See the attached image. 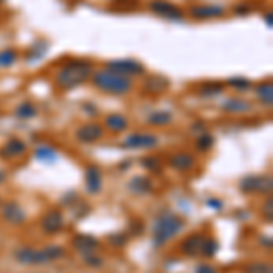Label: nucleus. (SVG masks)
Here are the masks:
<instances>
[{
	"instance_id": "f257e3e1",
	"label": "nucleus",
	"mask_w": 273,
	"mask_h": 273,
	"mask_svg": "<svg viewBox=\"0 0 273 273\" xmlns=\"http://www.w3.org/2000/svg\"><path fill=\"white\" fill-rule=\"evenodd\" d=\"M93 75V64L82 58H71L68 60L55 77V82L60 89H73L82 86Z\"/></svg>"
},
{
	"instance_id": "f03ea898",
	"label": "nucleus",
	"mask_w": 273,
	"mask_h": 273,
	"mask_svg": "<svg viewBox=\"0 0 273 273\" xmlns=\"http://www.w3.org/2000/svg\"><path fill=\"white\" fill-rule=\"evenodd\" d=\"M91 82L97 89H100L108 95H117L122 97L128 95L133 88V80L130 77L118 75V73H113L109 69H100V71H95L91 75Z\"/></svg>"
},
{
	"instance_id": "7ed1b4c3",
	"label": "nucleus",
	"mask_w": 273,
	"mask_h": 273,
	"mask_svg": "<svg viewBox=\"0 0 273 273\" xmlns=\"http://www.w3.org/2000/svg\"><path fill=\"white\" fill-rule=\"evenodd\" d=\"M182 228H184L182 218H178L177 215H173L170 212L160 213L158 218L155 220V224H153V244L164 246L177 233L182 232Z\"/></svg>"
},
{
	"instance_id": "20e7f679",
	"label": "nucleus",
	"mask_w": 273,
	"mask_h": 273,
	"mask_svg": "<svg viewBox=\"0 0 273 273\" xmlns=\"http://www.w3.org/2000/svg\"><path fill=\"white\" fill-rule=\"evenodd\" d=\"M106 69L118 73L124 77H140L144 75V66L138 60H131V58H122V60H109L106 64Z\"/></svg>"
},
{
	"instance_id": "39448f33",
	"label": "nucleus",
	"mask_w": 273,
	"mask_h": 273,
	"mask_svg": "<svg viewBox=\"0 0 273 273\" xmlns=\"http://www.w3.org/2000/svg\"><path fill=\"white\" fill-rule=\"evenodd\" d=\"M150 11L155 13L160 19H166V20H182L184 19V11L178 6L171 4V2H166V0H153L150 2Z\"/></svg>"
},
{
	"instance_id": "423d86ee",
	"label": "nucleus",
	"mask_w": 273,
	"mask_h": 273,
	"mask_svg": "<svg viewBox=\"0 0 273 273\" xmlns=\"http://www.w3.org/2000/svg\"><path fill=\"white\" fill-rule=\"evenodd\" d=\"M158 144L157 135L153 133H133V135L124 138L122 146L130 150H153Z\"/></svg>"
},
{
	"instance_id": "0eeeda50",
	"label": "nucleus",
	"mask_w": 273,
	"mask_h": 273,
	"mask_svg": "<svg viewBox=\"0 0 273 273\" xmlns=\"http://www.w3.org/2000/svg\"><path fill=\"white\" fill-rule=\"evenodd\" d=\"M239 188L244 193H272V178L270 177H244L240 180Z\"/></svg>"
},
{
	"instance_id": "6e6552de",
	"label": "nucleus",
	"mask_w": 273,
	"mask_h": 273,
	"mask_svg": "<svg viewBox=\"0 0 273 273\" xmlns=\"http://www.w3.org/2000/svg\"><path fill=\"white\" fill-rule=\"evenodd\" d=\"M190 15L198 20H212V19H220L226 15V9L218 4H197L190 7Z\"/></svg>"
},
{
	"instance_id": "1a4fd4ad",
	"label": "nucleus",
	"mask_w": 273,
	"mask_h": 273,
	"mask_svg": "<svg viewBox=\"0 0 273 273\" xmlns=\"http://www.w3.org/2000/svg\"><path fill=\"white\" fill-rule=\"evenodd\" d=\"M66 255V250L62 246L51 244L46 246L42 250H33V255H31V264H46V262H53V260H58Z\"/></svg>"
},
{
	"instance_id": "9d476101",
	"label": "nucleus",
	"mask_w": 273,
	"mask_h": 273,
	"mask_svg": "<svg viewBox=\"0 0 273 273\" xmlns=\"http://www.w3.org/2000/svg\"><path fill=\"white\" fill-rule=\"evenodd\" d=\"M77 138L84 144H91V142H97V140H100L104 136V130L100 124L97 122H88V124H82L80 128L77 130Z\"/></svg>"
},
{
	"instance_id": "9b49d317",
	"label": "nucleus",
	"mask_w": 273,
	"mask_h": 273,
	"mask_svg": "<svg viewBox=\"0 0 273 273\" xmlns=\"http://www.w3.org/2000/svg\"><path fill=\"white\" fill-rule=\"evenodd\" d=\"M42 230L49 235H55L64 230V217L58 210H51L42 217Z\"/></svg>"
},
{
	"instance_id": "f8f14e48",
	"label": "nucleus",
	"mask_w": 273,
	"mask_h": 273,
	"mask_svg": "<svg viewBox=\"0 0 273 273\" xmlns=\"http://www.w3.org/2000/svg\"><path fill=\"white\" fill-rule=\"evenodd\" d=\"M2 215H4V218H6L9 224H22L26 220V213L20 208V204L15 202V200H9V202L4 204Z\"/></svg>"
},
{
	"instance_id": "ddd939ff",
	"label": "nucleus",
	"mask_w": 273,
	"mask_h": 273,
	"mask_svg": "<svg viewBox=\"0 0 273 273\" xmlns=\"http://www.w3.org/2000/svg\"><path fill=\"white\" fill-rule=\"evenodd\" d=\"M204 239L206 237L202 233H193V235H190V237H186V239L182 240L180 250H182V253L188 255V257H195V255L200 253V248H202Z\"/></svg>"
},
{
	"instance_id": "4468645a",
	"label": "nucleus",
	"mask_w": 273,
	"mask_h": 273,
	"mask_svg": "<svg viewBox=\"0 0 273 273\" xmlns=\"http://www.w3.org/2000/svg\"><path fill=\"white\" fill-rule=\"evenodd\" d=\"M86 188L91 195H97L102 190V173L97 166H89L86 170Z\"/></svg>"
},
{
	"instance_id": "2eb2a0df",
	"label": "nucleus",
	"mask_w": 273,
	"mask_h": 273,
	"mask_svg": "<svg viewBox=\"0 0 273 273\" xmlns=\"http://www.w3.org/2000/svg\"><path fill=\"white\" fill-rule=\"evenodd\" d=\"M170 166L173 170L188 171L195 166V158H193V155L186 153V151H178V153H175V155L170 157Z\"/></svg>"
},
{
	"instance_id": "dca6fc26",
	"label": "nucleus",
	"mask_w": 273,
	"mask_h": 273,
	"mask_svg": "<svg viewBox=\"0 0 273 273\" xmlns=\"http://www.w3.org/2000/svg\"><path fill=\"white\" fill-rule=\"evenodd\" d=\"M104 126H106L111 133H122V131L128 130L130 122H128V118L124 115H120V113H109V115H106V118H104Z\"/></svg>"
},
{
	"instance_id": "f3484780",
	"label": "nucleus",
	"mask_w": 273,
	"mask_h": 273,
	"mask_svg": "<svg viewBox=\"0 0 273 273\" xmlns=\"http://www.w3.org/2000/svg\"><path fill=\"white\" fill-rule=\"evenodd\" d=\"M73 246H75L77 252H80L82 255H88V253H93L98 248V240L91 235H77L73 239Z\"/></svg>"
},
{
	"instance_id": "a211bd4d",
	"label": "nucleus",
	"mask_w": 273,
	"mask_h": 273,
	"mask_svg": "<svg viewBox=\"0 0 273 273\" xmlns=\"http://www.w3.org/2000/svg\"><path fill=\"white\" fill-rule=\"evenodd\" d=\"M2 151H4V157H7V158L19 157V155H24V153H26V144L22 142L20 138L13 136V138H9V140L4 144Z\"/></svg>"
},
{
	"instance_id": "6ab92c4d",
	"label": "nucleus",
	"mask_w": 273,
	"mask_h": 273,
	"mask_svg": "<svg viewBox=\"0 0 273 273\" xmlns=\"http://www.w3.org/2000/svg\"><path fill=\"white\" fill-rule=\"evenodd\" d=\"M222 109L228 111V113H246V111L252 109V104L248 102V100H244V98L233 97V98H228V100L222 104Z\"/></svg>"
},
{
	"instance_id": "aec40b11",
	"label": "nucleus",
	"mask_w": 273,
	"mask_h": 273,
	"mask_svg": "<svg viewBox=\"0 0 273 273\" xmlns=\"http://www.w3.org/2000/svg\"><path fill=\"white\" fill-rule=\"evenodd\" d=\"M255 91H257V97H259L260 102L264 104V106H268V108H272V104H273V84H272V80L260 82Z\"/></svg>"
},
{
	"instance_id": "412c9836",
	"label": "nucleus",
	"mask_w": 273,
	"mask_h": 273,
	"mask_svg": "<svg viewBox=\"0 0 273 273\" xmlns=\"http://www.w3.org/2000/svg\"><path fill=\"white\" fill-rule=\"evenodd\" d=\"M130 191L135 195H148L151 191V180L146 177H135L131 178L130 182Z\"/></svg>"
},
{
	"instance_id": "4be33fe9",
	"label": "nucleus",
	"mask_w": 273,
	"mask_h": 273,
	"mask_svg": "<svg viewBox=\"0 0 273 273\" xmlns=\"http://www.w3.org/2000/svg\"><path fill=\"white\" fill-rule=\"evenodd\" d=\"M170 86V82L166 80V78H162V77H151V78H148L146 80V91H150V93H153V95H160V93H164V89Z\"/></svg>"
},
{
	"instance_id": "5701e85b",
	"label": "nucleus",
	"mask_w": 273,
	"mask_h": 273,
	"mask_svg": "<svg viewBox=\"0 0 273 273\" xmlns=\"http://www.w3.org/2000/svg\"><path fill=\"white\" fill-rule=\"evenodd\" d=\"M222 91H224V86L220 82H208L198 89V95L204 97V98H213V97L220 95Z\"/></svg>"
},
{
	"instance_id": "b1692460",
	"label": "nucleus",
	"mask_w": 273,
	"mask_h": 273,
	"mask_svg": "<svg viewBox=\"0 0 273 273\" xmlns=\"http://www.w3.org/2000/svg\"><path fill=\"white\" fill-rule=\"evenodd\" d=\"M35 157L42 160V162H48V164H53L57 160V151L53 148H49V146H39L37 150H35Z\"/></svg>"
},
{
	"instance_id": "393cba45",
	"label": "nucleus",
	"mask_w": 273,
	"mask_h": 273,
	"mask_svg": "<svg viewBox=\"0 0 273 273\" xmlns=\"http://www.w3.org/2000/svg\"><path fill=\"white\" fill-rule=\"evenodd\" d=\"M15 115L22 118V120H27V118H33L37 115V106L33 102H22L17 106L15 109Z\"/></svg>"
},
{
	"instance_id": "a878e982",
	"label": "nucleus",
	"mask_w": 273,
	"mask_h": 273,
	"mask_svg": "<svg viewBox=\"0 0 273 273\" xmlns=\"http://www.w3.org/2000/svg\"><path fill=\"white\" fill-rule=\"evenodd\" d=\"M171 120H173V117L170 111H155L148 117V122L151 126H168V124H171Z\"/></svg>"
},
{
	"instance_id": "bb28decb",
	"label": "nucleus",
	"mask_w": 273,
	"mask_h": 273,
	"mask_svg": "<svg viewBox=\"0 0 273 273\" xmlns=\"http://www.w3.org/2000/svg\"><path fill=\"white\" fill-rule=\"evenodd\" d=\"M17 60H19V53L15 49L7 48L0 51V68H11Z\"/></svg>"
},
{
	"instance_id": "cd10ccee",
	"label": "nucleus",
	"mask_w": 273,
	"mask_h": 273,
	"mask_svg": "<svg viewBox=\"0 0 273 273\" xmlns=\"http://www.w3.org/2000/svg\"><path fill=\"white\" fill-rule=\"evenodd\" d=\"M48 53V42H37L35 46H31V49H29V53H27V60H37V58H40V57H44V55Z\"/></svg>"
},
{
	"instance_id": "c85d7f7f",
	"label": "nucleus",
	"mask_w": 273,
	"mask_h": 273,
	"mask_svg": "<svg viewBox=\"0 0 273 273\" xmlns=\"http://www.w3.org/2000/svg\"><path fill=\"white\" fill-rule=\"evenodd\" d=\"M218 250V242L212 237H206L204 242H202V248H200V253L204 255V257H213Z\"/></svg>"
},
{
	"instance_id": "c756f323",
	"label": "nucleus",
	"mask_w": 273,
	"mask_h": 273,
	"mask_svg": "<svg viewBox=\"0 0 273 273\" xmlns=\"http://www.w3.org/2000/svg\"><path fill=\"white\" fill-rule=\"evenodd\" d=\"M213 142H215L213 135H210V133H202V135L197 136V142H195V144H197V150L208 151L213 146Z\"/></svg>"
},
{
	"instance_id": "7c9ffc66",
	"label": "nucleus",
	"mask_w": 273,
	"mask_h": 273,
	"mask_svg": "<svg viewBox=\"0 0 273 273\" xmlns=\"http://www.w3.org/2000/svg\"><path fill=\"white\" fill-rule=\"evenodd\" d=\"M244 273H273V270L266 262H253L244 268Z\"/></svg>"
},
{
	"instance_id": "2f4dec72",
	"label": "nucleus",
	"mask_w": 273,
	"mask_h": 273,
	"mask_svg": "<svg viewBox=\"0 0 273 273\" xmlns=\"http://www.w3.org/2000/svg\"><path fill=\"white\" fill-rule=\"evenodd\" d=\"M230 86H233L235 89H239V91H244V89L252 88V82L248 80V78H242V77H235V78H230L228 80Z\"/></svg>"
},
{
	"instance_id": "473e14b6",
	"label": "nucleus",
	"mask_w": 273,
	"mask_h": 273,
	"mask_svg": "<svg viewBox=\"0 0 273 273\" xmlns=\"http://www.w3.org/2000/svg\"><path fill=\"white\" fill-rule=\"evenodd\" d=\"M142 166L146 170H151V171H160V160L155 157H146L142 158Z\"/></svg>"
},
{
	"instance_id": "72a5a7b5",
	"label": "nucleus",
	"mask_w": 273,
	"mask_h": 273,
	"mask_svg": "<svg viewBox=\"0 0 273 273\" xmlns=\"http://www.w3.org/2000/svg\"><path fill=\"white\" fill-rule=\"evenodd\" d=\"M84 260H86V264L91 266V268L102 266V259H100V257H97L95 253H88V255H84Z\"/></svg>"
},
{
	"instance_id": "f704fd0d",
	"label": "nucleus",
	"mask_w": 273,
	"mask_h": 273,
	"mask_svg": "<svg viewBox=\"0 0 273 273\" xmlns=\"http://www.w3.org/2000/svg\"><path fill=\"white\" fill-rule=\"evenodd\" d=\"M128 242V235H124V233H115V235H111L109 237V244L111 246H124Z\"/></svg>"
},
{
	"instance_id": "c9c22d12",
	"label": "nucleus",
	"mask_w": 273,
	"mask_h": 273,
	"mask_svg": "<svg viewBox=\"0 0 273 273\" xmlns=\"http://www.w3.org/2000/svg\"><path fill=\"white\" fill-rule=\"evenodd\" d=\"M233 11H235L237 15H248V13H252L253 11V6L252 4H248V2H242V4L233 7Z\"/></svg>"
},
{
	"instance_id": "e433bc0d",
	"label": "nucleus",
	"mask_w": 273,
	"mask_h": 273,
	"mask_svg": "<svg viewBox=\"0 0 273 273\" xmlns=\"http://www.w3.org/2000/svg\"><path fill=\"white\" fill-rule=\"evenodd\" d=\"M206 206H210V208H213V210H215V212H220V210H222V202H220V200H217V198H208V200H206Z\"/></svg>"
},
{
	"instance_id": "4c0bfd02",
	"label": "nucleus",
	"mask_w": 273,
	"mask_h": 273,
	"mask_svg": "<svg viewBox=\"0 0 273 273\" xmlns=\"http://www.w3.org/2000/svg\"><path fill=\"white\" fill-rule=\"evenodd\" d=\"M195 273H217V270L212 264H200V266H197Z\"/></svg>"
},
{
	"instance_id": "58836bf2",
	"label": "nucleus",
	"mask_w": 273,
	"mask_h": 273,
	"mask_svg": "<svg viewBox=\"0 0 273 273\" xmlns=\"http://www.w3.org/2000/svg\"><path fill=\"white\" fill-rule=\"evenodd\" d=\"M272 198H268V202L264 204V215H266L268 220H272Z\"/></svg>"
},
{
	"instance_id": "ea45409f",
	"label": "nucleus",
	"mask_w": 273,
	"mask_h": 273,
	"mask_svg": "<svg viewBox=\"0 0 273 273\" xmlns=\"http://www.w3.org/2000/svg\"><path fill=\"white\" fill-rule=\"evenodd\" d=\"M4 180H6V171H2V170H0V184H2Z\"/></svg>"
},
{
	"instance_id": "a19ab883",
	"label": "nucleus",
	"mask_w": 273,
	"mask_h": 273,
	"mask_svg": "<svg viewBox=\"0 0 273 273\" xmlns=\"http://www.w3.org/2000/svg\"><path fill=\"white\" fill-rule=\"evenodd\" d=\"M264 20L268 22V26H272V13L268 15V17H264Z\"/></svg>"
},
{
	"instance_id": "79ce46f5",
	"label": "nucleus",
	"mask_w": 273,
	"mask_h": 273,
	"mask_svg": "<svg viewBox=\"0 0 273 273\" xmlns=\"http://www.w3.org/2000/svg\"><path fill=\"white\" fill-rule=\"evenodd\" d=\"M0 17H2V11H0Z\"/></svg>"
}]
</instances>
